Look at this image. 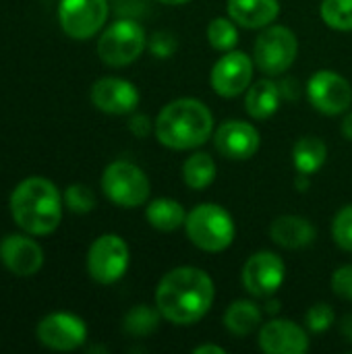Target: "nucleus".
<instances>
[{"mask_svg":"<svg viewBox=\"0 0 352 354\" xmlns=\"http://www.w3.org/2000/svg\"><path fill=\"white\" fill-rule=\"evenodd\" d=\"M270 239L284 249H303L313 243L315 228L303 216H280L270 226Z\"/></svg>","mask_w":352,"mask_h":354,"instance_id":"19","label":"nucleus"},{"mask_svg":"<svg viewBox=\"0 0 352 354\" xmlns=\"http://www.w3.org/2000/svg\"><path fill=\"white\" fill-rule=\"evenodd\" d=\"M332 290L344 299V301H352V263L342 266L334 272L332 276Z\"/></svg>","mask_w":352,"mask_h":354,"instance_id":"32","label":"nucleus"},{"mask_svg":"<svg viewBox=\"0 0 352 354\" xmlns=\"http://www.w3.org/2000/svg\"><path fill=\"white\" fill-rule=\"evenodd\" d=\"M259 348L268 354H305L309 351V336L290 319H274L261 326Z\"/></svg>","mask_w":352,"mask_h":354,"instance_id":"17","label":"nucleus"},{"mask_svg":"<svg viewBox=\"0 0 352 354\" xmlns=\"http://www.w3.org/2000/svg\"><path fill=\"white\" fill-rule=\"evenodd\" d=\"M158 2L168 4V6H178V4H185V2H189V0H158Z\"/></svg>","mask_w":352,"mask_h":354,"instance_id":"39","label":"nucleus"},{"mask_svg":"<svg viewBox=\"0 0 352 354\" xmlns=\"http://www.w3.org/2000/svg\"><path fill=\"white\" fill-rule=\"evenodd\" d=\"M35 336L41 346L56 351V353H71L85 344L87 340V326L79 315L56 311L46 315L35 330Z\"/></svg>","mask_w":352,"mask_h":354,"instance_id":"11","label":"nucleus"},{"mask_svg":"<svg viewBox=\"0 0 352 354\" xmlns=\"http://www.w3.org/2000/svg\"><path fill=\"white\" fill-rule=\"evenodd\" d=\"M297 54H299V39L295 31L284 25L263 27L253 48V60L257 68L268 77L284 75L293 66Z\"/></svg>","mask_w":352,"mask_h":354,"instance_id":"7","label":"nucleus"},{"mask_svg":"<svg viewBox=\"0 0 352 354\" xmlns=\"http://www.w3.org/2000/svg\"><path fill=\"white\" fill-rule=\"evenodd\" d=\"M147 48L145 29L131 17L116 19L98 39V56L108 66H127L135 62Z\"/></svg>","mask_w":352,"mask_h":354,"instance_id":"5","label":"nucleus"},{"mask_svg":"<svg viewBox=\"0 0 352 354\" xmlns=\"http://www.w3.org/2000/svg\"><path fill=\"white\" fill-rule=\"evenodd\" d=\"M185 230L189 241L205 253L226 251L234 236L237 226L228 209L218 203H201L187 214Z\"/></svg>","mask_w":352,"mask_h":354,"instance_id":"4","label":"nucleus"},{"mask_svg":"<svg viewBox=\"0 0 352 354\" xmlns=\"http://www.w3.org/2000/svg\"><path fill=\"white\" fill-rule=\"evenodd\" d=\"M102 191L114 205L133 209L147 203L151 185L147 174L137 164L116 160L108 164L102 174Z\"/></svg>","mask_w":352,"mask_h":354,"instance_id":"6","label":"nucleus"},{"mask_svg":"<svg viewBox=\"0 0 352 354\" xmlns=\"http://www.w3.org/2000/svg\"><path fill=\"white\" fill-rule=\"evenodd\" d=\"M328 158V145L319 137H303L295 143L293 162L297 172L301 174H315Z\"/></svg>","mask_w":352,"mask_h":354,"instance_id":"23","label":"nucleus"},{"mask_svg":"<svg viewBox=\"0 0 352 354\" xmlns=\"http://www.w3.org/2000/svg\"><path fill=\"white\" fill-rule=\"evenodd\" d=\"M154 133L168 149H197L212 137L214 116L203 102L195 97H178L160 110Z\"/></svg>","mask_w":352,"mask_h":354,"instance_id":"3","label":"nucleus"},{"mask_svg":"<svg viewBox=\"0 0 352 354\" xmlns=\"http://www.w3.org/2000/svg\"><path fill=\"white\" fill-rule=\"evenodd\" d=\"M216 299L214 280L207 272L180 266L170 270L156 288V307L162 317L174 326H193L201 322Z\"/></svg>","mask_w":352,"mask_h":354,"instance_id":"1","label":"nucleus"},{"mask_svg":"<svg viewBox=\"0 0 352 354\" xmlns=\"http://www.w3.org/2000/svg\"><path fill=\"white\" fill-rule=\"evenodd\" d=\"M31 236V234H29ZM27 234H8L0 243V261L4 268L21 278L35 276L44 266L41 247Z\"/></svg>","mask_w":352,"mask_h":354,"instance_id":"16","label":"nucleus"},{"mask_svg":"<svg viewBox=\"0 0 352 354\" xmlns=\"http://www.w3.org/2000/svg\"><path fill=\"white\" fill-rule=\"evenodd\" d=\"M334 322H336V313H334V309H332L328 303H317V305H313V307L307 311V315H305L307 328H309L311 332H315V334L328 332V330L334 326Z\"/></svg>","mask_w":352,"mask_h":354,"instance_id":"30","label":"nucleus"},{"mask_svg":"<svg viewBox=\"0 0 352 354\" xmlns=\"http://www.w3.org/2000/svg\"><path fill=\"white\" fill-rule=\"evenodd\" d=\"M224 326L232 336L245 338L261 326V311L247 299L234 301L224 313Z\"/></svg>","mask_w":352,"mask_h":354,"instance_id":"22","label":"nucleus"},{"mask_svg":"<svg viewBox=\"0 0 352 354\" xmlns=\"http://www.w3.org/2000/svg\"><path fill=\"white\" fill-rule=\"evenodd\" d=\"M195 354H224L226 351L222 348V346H218V344H201V346H197L195 351H193Z\"/></svg>","mask_w":352,"mask_h":354,"instance_id":"35","label":"nucleus"},{"mask_svg":"<svg viewBox=\"0 0 352 354\" xmlns=\"http://www.w3.org/2000/svg\"><path fill=\"white\" fill-rule=\"evenodd\" d=\"M278 85H280V91H282L284 97L295 100V97L299 95V89H295V87H297V81H295V79H284V81L278 83Z\"/></svg>","mask_w":352,"mask_h":354,"instance_id":"34","label":"nucleus"},{"mask_svg":"<svg viewBox=\"0 0 352 354\" xmlns=\"http://www.w3.org/2000/svg\"><path fill=\"white\" fill-rule=\"evenodd\" d=\"M286 278V266L280 255L272 251H259L251 255L243 266V286L257 299H272Z\"/></svg>","mask_w":352,"mask_h":354,"instance_id":"10","label":"nucleus"},{"mask_svg":"<svg viewBox=\"0 0 352 354\" xmlns=\"http://www.w3.org/2000/svg\"><path fill=\"white\" fill-rule=\"evenodd\" d=\"M207 39H210V46L214 50H220V52L234 50V46L239 41L237 23L230 17H216V19H212L210 25H207Z\"/></svg>","mask_w":352,"mask_h":354,"instance_id":"26","label":"nucleus"},{"mask_svg":"<svg viewBox=\"0 0 352 354\" xmlns=\"http://www.w3.org/2000/svg\"><path fill=\"white\" fill-rule=\"evenodd\" d=\"M156 129V120L151 122L145 114H135V116H131V120H129V131L135 135V137H139V139H145V137H149V133Z\"/></svg>","mask_w":352,"mask_h":354,"instance_id":"33","label":"nucleus"},{"mask_svg":"<svg viewBox=\"0 0 352 354\" xmlns=\"http://www.w3.org/2000/svg\"><path fill=\"white\" fill-rule=\"evenodd\" d=\"M253 79V60L241 50H228L212 66L210 83L212 89L222 97H237L249 89Z\"/></svg>","mask_w":352,"mask_h":354,"instance_id":"13","label":"nucleus"},{"mask_svg":"<svg viewBox=\"0 0 352 354\" xmlns=\"http://www.w3.org/2000/svg\"><path fill=\"white\" fill-rule=\"evenodd\" d=\"M268 305H270V307H266V309H268L270 313H276V311H278V301H270Z\"/></svg>","mask_w":352,"mask_h":354,"instance_id":"40","label":"nucleus"},{"mask_svg":"<svg viewBox=\"0 0 352 354\" xmlns=\"http://www.w3.org/2000/svg\"><path fill=\"white\" fill-rule=\"evenodd\" d=\"M340 332H342V336H344L349 342H352V313L342 319V324H340Z\"/></svg>","mask_w":352,"mask_h":354,"instance_id":"36","label":"nucleus"},{"mask_svg":"<svg viewBox=\"0 0 352 354\" xmlns=\"http://www.w3.org/2000/svg\"><path fill=\"white\" fill-rule=\"evenodd\" d=\"M62 199L73 214H89L95 207V195L87 185H68Z\"/></svg>","mask_w":352,"mask_h":354,"instance_id":"28","label":"nucleus"},{"mask_svg":"<svg viewBox=\"0 0 352 354\" xmlns=\"http://www.w3.org/2000/svg\"><path fill=\"white\" fill-rule=\"evenodd\" d=\"M183 180L193 191H203L216 180V162L205 151H195L183 164Z\"/></svg>","mask_w":352,"mask_h":354,"instance_id":"24","label":"nucleus"},{"mask_svg":"<svg viewBox=\"0 0 352 354\" xmlns=\"http://www.w3.org/2000/svg\"><path fill=\"white\" fill-rule=\"evenodd\" d=\"M295 185H297V189H299V191H307V187H309V174H301V172H297V180H295Z\"/></svg>","mask_w":352,"mask_h":354,"instance_id":"38","label":"nucleus"},{"mask_svg":"<svg viewBox=\"0 0 352 354\" xmlns=\"http://www.w3.org/2000/svg\"><path fill=\"white\" fill-rule=\"evenodd\" d=\"M162 313L160 309H151L149 305H137L133 307L127 315H124V322H122V330L129 334V336H135V338H145L149 334H154L162 322Z\"/></svg>","mask_w":352,"mask_h":354,"instance_id":"25","label":"nucleus"},{"mask_svg":"<svg viewBox=\"0 0 352 354\" xmlns=\"http://www.w3.org/2000/svg\"><path fill=\"white\" fill-rule=\"evenodd\" d=\"M110 15L108 0H60L58 21L73 39H89L102 31Z\"/></svg>","mask_w":352,"mask_h":354,"instance_id":"9","label":"nucleus"},{"mask_svg":"<svg viewBox=\"0 0 352 354\" xmlns=\"http://www.w3.org/2000/svg\"><path fill=\"white\" fill-rule=\"evenodd\" d=\"M307 97L317 112L326 116H336L351 108L352 85L340 73L324 68L309 79Z\"/></svg>","mask_w":352,"mask_h":354,"instance_id":"12","label":"nucleus"},{"mask_svg":"<svg viewBox=\"0 0 352 354\" xmlns=\"http://www.w3.org/2000/svg\"><path fill=\"white\" fill-rule=\"evenodd\" d=\"M131 263L129 245L118 234H102L98 236L87 253V272L91 280L98 284H114L118 282Z\"/></svg>","mask_w":352,"mask_h":354,"instance_id":"8","label":"nucleus"},{"mask_svg":"<svg viewBox=\"0 0 352 354\" xmlns=\"http://www.w3.org/2000/svg\"><path fill=\"white\" fill-rule=\"evenodd\" d=\"M60 191L56 185L41 176L21 180L10 195V214L21 230L31 236L52 234L62 220Z\"/></svg>","mask_w":352,"mask_h":354,"instance_id":"2","label":"nucleus"},{"mask_svg":"<svg viewBox=\"0 0 352 354\" xmlns=\"http://www.w3.org/2000/svg\"><path fill=\"white\" fill-rule=\"evenodd\" d=\"M145 218L149 226H154L160 232H174L187 222V212L185 207L170 197H158L147 203L145 207Z\"/></svg>","mask_w":352,"mask_h":354,"instance_id":"21","label":"nucleus"},{"mask_svg":"<svg viewBox=\"0 0 352 354\" xmlns=\"http://www.w3.org/2000/svg\"><path fill=\"white\" fill-rule=\"evenodd\" d=\"M149 50L156 58H170L176 52V37L168 31H156L149 39Z\"/></svg>","mask_w":352,"mask_h":354,"instance_id":"31","label":"nucleus"},{"mask_svg":"<svg viewBox=\"0 0 352 354\" xmlns=\"http://www.w3.org/2000/svg\"><path fill=\"white\" fill-rule=\"evenodd\" d=\"M282 100L280 85L272 79H261L247 89L245 97V110L255 120H268L276 114Z\"/></svg>","mask_w":352,"mask_h":354,"instance_id":"20","label":"nucleus"},{"mask_svg":"<svg viewBox=\"0 0 352 354\" xmlns=\"http://www.w3.org/2000/svg\"><path fill=\"white\" fill-rule=\"evenodd\" d=\"M342 135H344L349 141H352V110L344 116V120H342Z\"/></svg>","mask_w":352,"mask_h":354,"instance_id":"37","label":"nucleus"},{"mask_svg":"<svg viewBox=\"0 0 352 354\" xmlns=\"http://www.w3.org/2000/svg\"><path fill=\"white\" fill-rule=\"evenodd\" d=\"M319 12L328 27L338 31L352 29V0H324Z\"/></svg>","mask_w":352,"mask_h":354,"instance_id":"27","label":"nucleus"},{"mask_svg":"<svg viewBox=\"0 0 352 354\" xmlns=\"http://www.w3.org/2000/svg\"><path fill=\"white\" fill-rule=\"evenodd\" d=\"M91 102L106 114H131L139 106V89L118 77H104L91 85Z\"/></svg>","mask_w":352,"mask_h":354,"instance_id":"14","label":"nucleus"},{"mask_svg":"<svg viewBox=\"0 0 352 354\" xmlns=\"http://www.w3.org/2000/svg\"><path fill=\"white\" fill-rule=\"evenodd\" d=\"M332 236L340 249L352 251V203L344 205L336 214V218L332 222Z\"/></svg>","mask_w":352,"mask_h":354,"instance_id":"29","label":"nucleus"},{"mask_svg":"<svg viewBox=\"0 0 352 354\" xmlns=\"http://www.w3.org/2000/svg\"><path fill=\"white\" fill-rule=\"evenodd\" d=\"M228 17L247 29H263L280 15L278 0H226Z\"/></svg>","mask_w":352,"mask_h":354,"instance_id":"18","label":"nucleus"},{"mask_svg":"<svg viewBox=\"0 0 352 354\" xmlns=\"http://www.w3.org/2000/svg\"><path fill=\"white\" fill-rule=\"evenodd\" d=\"M259 133L251 122L226 120L218 127L214 135L216 149L228 160H251L259 149Z\"/></svg>","mask_w":352,"mask_h":354,"instance_id":"15","label":"nucleus"}]
</instances>
